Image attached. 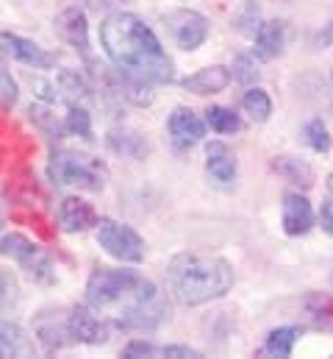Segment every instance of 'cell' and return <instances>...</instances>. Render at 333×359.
I'll use <instances>...</instances> for the list:
<instances>
[{
	"mask_svg": "<svg viewBox=\"0 0 333 359\" xmlns=\"http://www.w3.org/2000/svg\"><path fill=\"white\" fill-rule=\"evenodd\" d=\"M48 176L56 187L64 189H86L100 192L106 187V168L103 162L86 156V154H70V151H53L48 162Z\"/></svg>",
	"mask_w": 333,
	"mask_h": 359,
	"instance_id": "cell-4",
	"label": "cell"
},
{
	"mask_svg": "<svg viewBox=\"0 0 333 359\" xmlns=\"http://www.w3.org/2000/svg\"><path fill=\"white\" fill-rule=\"evenodd\" d=\"M67 332L73 343H86V346H100L108 340V323L92 306H76L70 312Z\"/></svg>",
	"mask_w": 333,
	"mask_h": 359,
	"instance_id": "cell-9",
	"label": "cell"
},
{
	"mask_svg": "<svg viewBox=\"0 0 333 359\" xmlns=\"http://www.w3.org/2000/svg\"><path fill=\"white\" fill-rule=\"evenodd\" d=\"M14 103H17V81L11 79V70L0 56V109H11Z\"/></svg>",
	"mask_w": 333,
	"mask_h": 359,
	"instance_id": "cell-25",
	"label": "cell"
},
{
	"mask_svg": "<svg viewBox=\"0 0 333 359\" xmlns=\"http://www.w3.org/2000/svg\"><path fill=\"white\" fill-rule=\"evenodd\" d=\"M300 329L297 326H281V329H272L264 340V354L269 357H292L295 351V343L300 340Z\"/></svg>",
	"mask_w": 333,
	"mask_h": 359,
	"instance_id": "cell-19",
	"label": "cell"
},
{
	"mask_svg": "<svg viewBox=\"0 0 333 359\" xmlns=\"http://www.w3.org/2000/svg\"><path fill=\"white\" fill-rule=\"evenodd\" d=\"M56 34L73 45L83 59L92 65V50H89V22H86V14L81 8H64L59 17H56Z\"/></svg>",
	"mask_w": 333,
	"mask_h": 359,
	"instance_id": "cell-11",
	"label": "cell"
},
{
	"mask_svg": "<svg viewBox=\"0 0 333 359\" xmlns=\"http://www.w3.org/2000/svg\"><path fill=\"white\" fill-rule=\"evenodd\" d=\"M36 357V343L25 329L0 318V359H28Z\"/></svg>",
	"mask_w": 333,
	"mask_h": 359,
	"instance_id": "cell-13",
	"label": "cell"
},
{
	"mask_svg": "<svg viewBox=\"0 0 333 359\" xmlns=\"http://www.w3.org/2000/svg\"><path fill=\"white\" fill-rule=\"evenodd\" d=\"M328 189H331V192H333V173H331V176H328Z\"/></svg>",
	"mask_w": 333,
	"mask_h": 359,
	"instance_id": "cell-30",
	"label": "cell"
},
{
	"mask_svg": "<svg viewBox=\"0 0 333 359\" xmlns=\"http://www.w3.org/2000/svg\"><path fill=\"white\" fill-rule=\"evenodd\" d=\"M242 109L248 111L253 123H267L269 114H272V100H269V95L264 90L253 87V90H248V95L242 97Z\"/></svg>",
	"mask_w": 333,
	"mask_h": 359,
	"instance_id": "cell-23",
	"label": "cell"
},
{
	"mask_svg": "<svg viewBox=\"0 0 333 359\" xmlns=\"http://www.w3.org/2000/svg\"><path fill=\"white\" fill-rule=\"evenodd\" d=\"M306 309H309V318L314 320L317 329L333 332V298L331 295H311V298H306Z\"/></svg>",
	"mask_w": 333,
	"mask_h": 359,
	"instance_id": "cell-22",
	"label": "cell"
},
{
	"mask_svg": "<svg viewBox=\"0 0 333 359\" xmlns=\"http://www.w3.org/2000/svg\"><path fill=\"white\" fill-rule=\"evenodd\" d=\"M108 145H111V151H117L122 156H134V159H145L148 156V142L134 131H111L108 134Z\"/></svg>",
	"mask_w": 333,
	"mask_h": 359,
	"instance_id": "cell-20",
	"label": "cell"
},
{
	"mask_svg": "<svg viewBox=\"0 0 333 359\" xmlns=\"http://www.w3.org/2000/svg\"><path fill=\"white\" fill-rule=\"evenodd\" d=\"M8 290V278H6V273L0 270V298H3V292Z\"/></svg>",
	"mask_w": 333,
	"mask_h": 359,
	"instance_id": "cell-29",
	"label": "cell"
},
{
	"mask_svg": "<svg viewBox=\"0 0 333 359\" xmlns=\"http://www.w3.org/2000/svg\"><path fill=\"white\" fill-rule=\"evenodd\" d=\"M272 170H275L281 179L292 181V184H297V187H303V189L314 184V170H311V165L303 162V159H297V156H278V159L272 162Z\"/></svg>",
	"mask_w": 333,
	"mask_h": 359,
	"instance_id": "cell-18",
	"label": "cell"
},
{
	"mask_svg": "<svg viewBox=\"0 0 333 359\" xmlns=\"http://www.w3.org/2000/svg\"><path fill=\"white\" fill-rule=\"evenodd\" d=\"M236 81H242V84H255V79H258V70H255V62L250 59V56H239L236 62H234V73H231Z\"/></svg>",
	"mask_w": 333,
	"mask_h": 359,
	"instance_id": "cell-27",
	"label": "cell"
},
{
	"mask_svg": "<svg viewBox=\"0 0 333 359\" xmlns=\"http://www.w3.org/2000/svg\"><path fill=\"white\" fill-rule=\"evenodd\" d=\"M100 42L125 81L145 87L172 81V62L166 50L136 14H111L100 25Z\"/></svg>",
	"mask_w": 333,
	"mask_h": 359,
	"instance_id": "cell-2",
	"label": "cell"
},
{
	"mask_svg": "<svg viewBox=\"0 0 333 359\" xmlns=\"http://www.w3.org/2000/svg\"><path fill=\"white\" fill-rule=\"evenodd\" d=\"M303 140L317 154H328L331 151V134H328V126L323 120H309L306 128H303Z\"/></svg>",
	"mask_w": 333,
	"mask_h": 359,
	"instance_id": "cell-24",
	"label": "cell"
},
{
	"mask_svg": "<svg viewBox=\"0 0 333 359\" xmlns=\"http://www.w3.org/2000/svg\"><path fill=\"white\" fill-rule=\"evenodd\" d=\"M86 306L117 329H159L169 320V301L145 276L122 268H97L86 281Z\"/></svg>",
	"mask_w": 333,
	"mask_h": 359,
	"instance_id": "cell-1",
	"label": "cell"
},
{
	"mask_svg": "<svg viewBox=\"0 0 333 359\" xmlns=\"http://www.w3.org/2000/svg\"><path fill=\"white\" fill-rule=\"evenodd\" d=\"M166 284L178 304L200 306V304L222 298L234 287V268L222 257L203 254V251H186L169 259Z\"/></svg>",
	"mask_w": 333,
	"mask_h": 359,
	"instance_id": "cell-3",
	"label": "cell"
},
{
	"mask_svg": "<svg viewBox=\"0 0 333 359\" xmlns=\"http://www.w3.org/2000/svg\"><path fill=\"white\" fill-rule=\"evenodd\" d=\"M97 243L100 248L114 257L117 262H131L139 265L145 259V240L125 223H117L111 217L97 220Z\"/></svg>",
	"mask_w": 333,
	"mask_h": 359,
	"instance_id": "cell-5",
	"label": "cell"
},
{
	"mask_svg": "<svg viewBox=\"0 0 333 359\" xmlns=\"http://www.w3.org/2000/svg\"><path fill=\"white\" fill-rule=\"evenodd\" d=\"M206 120H208V126L217 131V134H239L242 131V117L236 114V111H231V109H225V106H211L208 111H206Z\"/></svg>",
	"mask_w": 333,
	"mask_h": 359,
	"instance_id": "cell-21",
	"label": "cell"
},
{
	"mask_svg": "<svg viewBox=\"0 0 333 359\" xmlns=\"http://www.w3.org/2000/svg\"><path fill=\"white\" fill-rule=\"evenodd\" d=\"M281 217H283V231H286L289 237L309 234L311 226L317 223L309 198L300 195V192H286V195H283V201H281Z\"/></svg>",
	"mask_w": 333,
	"mask_h": 359,
	"instance_id": "cell-10",
	"label": "cell"
},
{
	"mask_svg": "<svg viewBox=\"0 0 333 359\" xmlns=\"http://www.w3.org/2000/svg\"><path fill=\"white\" fill-rule=\"evenodd\" d=\"M231 70L222 67V65H211V67H203L200 73L183 79V90L194 92V95H217L231 84Z\"/></svg>",
	"mask_w": 333,
	"mask_h": 359,
	"instance_id": "cell-15",
	"label": "cell"
},
{
	"mask_svg": "<svg viewBox=\"0 0 333 359\" xmlns=\"http://www.w3.org/2000/svg\"><path fill=\"white\" fill-rule=\"evenodd\" d=\"M169 137H172L178 151H189L206 137V126L192 109L180 106V109H175L169 114Z\"/></svg>",
	"mask_w": 333,
	"mask_h": 359,
	"instance_id": "cell-12",
	"label": "cell"
},
{
	"mask_svg": "<svg viewBox=\"0 0 333 359\" xmlns=\"http://www.w3.org/2000/svg\"><path fill=\"white\" fill-rule=\"evenodd\" d=\"M331 76H333V73H331Z\"/></svg>",
	"mask_w": 333,
	"mask_h": 359,
	"instance_id": "cell-32",
	"label": "cell"
},
{
	"mask_svg": "<svg viewBox=\"0 0 333 359\" xmlns=\"http://www.w3.org/2000/svg\"><path fill=\"white\" fill-rule=\"evenodd\" d=\"M164 25L169 36L175 39V45H180L183 50H197L208 36V20L192 8H178L166 14Z\"/></svg>",
	"mask_w": 333,
	"mask_h": 359,
	"instance_id": "cell-7",
	"label": "cell"
},
{
	"mask_svg": "<svg viewBox=\"0 0 333 359\" xmlns=\"http://www.w3.org/2000/svg\"><path fill=\"white\" fill-rule=\"evenodd\" d=\"M0 223H3V217H0Z\"/></svg>",
	"mask_w": 333,
	"mask_h": 359,
	"instance_id": "cell-31",
	"label": "cell"
},
{
	"mask_svg": "<svg viewBox=\"0 0 333 359\" xmlns=\"http://www.w3.org/2000/svg\"><path fill=\"white\" fill-rule=\"evenodd\" d=\"M206 170L211 173V179L231 184L236 179V156L225 142H208L206 145Z\"/></svg>",
	"mask_w": 333,
	"mask_h": 359,
	"instance_id": "cell-16",
	"label": "cell"
},
{
	"mask_svg": "<svg viewBox=\"0 0 333 359\" xmlns=\"http://www.w3.org/2000/svg\"><path fill=\"white\" fill-rule=\"evenodd\" d=\"M320 226H323V231L328 237H333V201L323 203V209H320Z\"/></svg>",
	"mask_w": 333,
	"mask_h": 359,
	"instance_id": "cell-28",
	"label": "cell"
},
{
	"mask_svg": "<svg viewBox=\"0 0 333 359\" xmlns=\"http://www.w3.org/2000/svg\"><path fill=\"white\" fill-rule=\"evenodd\" d=\"M59 223L64 231L78 234V231H89L97 226V215L81 198H64L59 206Z\"/></svg>",
	"mask_w": 333,
	"mask_h": 359,
	"instance_id": "cell-14",
	"label": "cell"
},
{
	"mask_svg": "<svg viewBox=\"0 0 333 359\" xmlns=\"http://www.w3.org/2000/svg\"><path fill=\"white\" fill-rule=\"evenodd\" d=\"M64 128L70 131V134H78V137H92V120H89V111L83 109V106H73L70 109V114H67V120H64Z\"/></svg>",
	"mask_w": 333,
	"mask_h": 359,
	"instance_id": "cell-26",
	"label": "cell"
},
{
	"mask_svg": "<svg viewBox=\"0 0 333 359\" xmlns=\"http://www.w3.org/2000/svg\"><path fill=\"white\" fill-rule=\"evenodd\" d=\"M255 50L261 59H275L283 50V22L281 20H269L261 22L255 31Z\"/></svg>",
	"mask_w": 333,
	"mask_h": 359,
	"instance_id": "cell-17",
	"label": "cell"
},
{
	"mask_svg": "<svg viewBox=\"0 0 333 359\" xmlns=\"http://www.w3.org/2000/svg\"><path fill=\"white\" fill-rule=\"evenodd\" d=\"M0 53L11 56L14 62H20L25 67H34V70H50L56 65V53L39 48L36 42H31L25 36H17L11 31H3L0 34Z\"/></svg>",
	"mask_w": 333,
	"mask_h": 359,
	"instance_id": "cell-8",
	"label": "cell"
},
{
	"mask_svg": "<svg viewBox=\"0 0 333 359\" xmlns=\"http://www.w3.org/2000/svg\"><path fill=\"white\" fill-rule=\"evenodd\" d=\"M0 254L17 259L22 268L28 270L34 278H39V281H50L53 278L50 259L28 237H22V234H6V237H0Z\"/></svg>",
	"mask_w": 333,
	"mask_h": 359,
	"instance_id": "cell-6",
	"label": "cell"
}]
</instances>
